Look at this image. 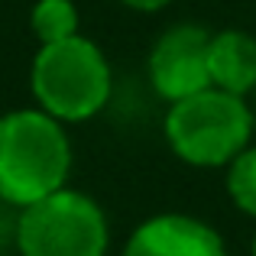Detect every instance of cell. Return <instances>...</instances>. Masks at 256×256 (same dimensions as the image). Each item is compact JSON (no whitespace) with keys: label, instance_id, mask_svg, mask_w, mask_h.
Instances as JSON below:
<instances>
[{"label":"cell","instance_id":"cell-1","mask_svg":"<svg viewBox=\"0 0 256 256\" xmlns=\"http://www.w3.org/2000/svg\"><path fill=\"white\" fill-rule=\"evenodd\" d=\"M72 140L46 110L13 107L0 114V204L23 208L56 194L72 175Z\"/></svg>","mask_w":256,"mask_h":256},{"label":"cell","instance_id":"cell-2","mask_svg":"<svg viewBox=\"0 0 256 256\" xmlns=\"http://www.w3.org/2000/svg\"><path fill=\"white\" fill-rule=\"evenodd\" d=\"M30 91L39 110L68 124L98 117L114 94V68L104 49L84 32L39 46L30 65Z\"/></svg>","mask_w":256,"mask_h":256},{"label":"cell","instance_id":"cell-3","mask_svg":"<svg viewBox=\"0 0 256 256\" xmlns=\"http://www.w3.org/2000/svg\"><path fill=\"white\" fill-rule=\"evenodd\" d=\"M162 136L185 166L227 169L256 136L253 107L240 94L204 88L166 107Z\"/></svg>","mask_w":256,"mask_h":256},{"label":"cell","instance_id":"cell-4","mask_svg":"<svg viewBox=\"0 0 256 256\" xmlns=\"http://www.w3.org/2000/svg\"><path fill=\"white\" fill-rule=\"evenodd\" d=\"M13 246L20 256H107L110 220L98 198L65 185L16 211Z\"/></svg>","mask_w":256,"mask_h":256},{"label":"cell","instance_id":"cell-5","mask_svg":"<svg viewBox=\"0 0 256 256\" xmlns=\"http://www.w3.org/2000/svg\"><path fill=\"white\" fill-rule=\"evenodd\" d=\"M208 46H211V30L198 23H175L152 42L146 58V78L166 104L211 88Z\"/></svg>","mask_w":256,"mask_h":256},{"label":"cell","instance_id":"cell-6","mask_svg":"<svg viewBox=\"0 0 256 256\" xmlns=\"http://www.w3.org/2000/svg\"><path fill=\"white\" fill-rule=\"evenodd\" d=\"M120 256H227L218 227L194 214L162 211L140 220Z\"/></svg>","mask_w":256,"mask_h":256},{"label":"cell","instance_id":"cell-7","mask_svg":"<svg viewBox=\"0 0 256 256\" xmlns=\"http://www.w3.org/2000/svg\"><path fill=\"white\" fill-rule=\"evenodd\" d=\"M208 72H211V88L246 98L256 88V36L234 26L211 32Z\"/></svg>","mask_w":256,"mask_h":256},{"label":"cell","instance_id":"cell-8","mask_svg":"<svg viewBox=\"0 0 256 256\" xmlns=\"http://www.w3.org/2000/svg\"><path fill=\"white\" fill-rule=\"evenodd\" d=\"M30 30L39 46L65 42L82 32V13L75 0H36L30 10Z\"/></svg>","mask_w":256,"mask_h":256},{"label":"cell","instance_id":"cell-9","mask_svg":"<svg viewBox=\"0 0 256 256\" xmlns=\"http://www.w3.org/2000/svg\"><path fill=\"white\" fill-rule=\"evenodd\" d=\"M224 188L237 211H244L246 218H256V146L253 143L224 169Z\"/></svg>","mask_w":256,"mask_h":256},{"label":"cell","instance_id":"cell-10","mask_svg":"<svg viewBox=\"0 0 256 256\" xmlns=\"http://www.w3.org/2000/svg\"><path fill=\"white\" fill-rule=\"evenodd\" d=\"M120 4H124L126 10H133V13H159L169 4H175V0H120Z\"/></svg>","mask_w":256,"mask_h":256},{"label":"cell","instance_id":"cell-11","mask_svg":"<svg viewBox=\"0 0 256 256\" xmlns=\"http://www.w3.org/2000/svg\"><path fill=\"white\" fill-rule=\"evenodd\" d=\"M250 256H256V237H253V246H250Z\"/></svg>","mask_w":256,"mask_h":256},{"label":"cell","instance_id":"cell-12","mask_svg":"<svg viewBox=\"0 0 256 256\" xmlns=\"http://www.w3.org/2000/svg\"><path fill=\"white\" fill-rule=\"evenodd\" d=\"M253 130H256V107H253Z\"/></svg>","mask_w":256,"mask_h":256}]
</instances>
